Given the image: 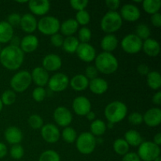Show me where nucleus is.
I'll return each instance as SVG.
<instances>
[{
  "instance_id": "obj_17",
  "label": "nucleus",
  "mask_w": 161,
  "mask_h": 161,
  "mask_svg": "<svg viewBox=\"0 0 161 161\" xmlns=\"http://www.w3.org/2000/svg\"><path fill=\"white\" fill-rule=\"evenodd\" d=\"M42 64V68L47 72H56L61 69L62 65V60L59 55L50 53L44 57Z\"/></svg>"
},
{
  "instance_id": "obj_58",
  "label": "nucleus",
  "mask_w": 161,
  "mask_h": 161,
  "mask_svg": "<svg viewBox=\"0 0 161 161\" xmlns=\"http://www.w3.org/2000/svg\"><path fill=\"white\" fill-rule=\"evenodd\" d=\"M3 102H2L1 99H0V112H1V111H2V109H3Z\"/></svg>"
},
{
  "instance_id": "obj_61",
  "label": "nucleus",
  "mask_w": 161,
  "mask_h": 161,
  "mask_svg": "<svg viewBox=\"0 0 161 161\" xmlns=\"http://www.w3.org/2000/svg\"><path fill=\"white\" fill-rule=\"evenodd\" d=\"M0 52H1V47H0Z\"/></svg>"
},
{
  "instance_id": "obj_43",
  "label": "nucleus",
  "mask_w": 161,
  "mask_h": 161,
  "mask_svg": "<svg viewBox=\"0 0 161 161\" xmlns=\"http://www.w3.org/2000/svg\"><path fill=\"white\" fill-rule=\"evenodd\" d=\"M47 96V91L43 87L37 86L32 91V98L37 102H42Z\"/></svg>"
},
{
  "instance_id": "obj_47",
  "label": "nucleus",
  "mask_w": 161,
  "mask_h": 161,
  "mask_svg": "<svg viewBox=\"0 0 161 161\" xmlns=\"http://www.w3.org/2000/svg\"><path fill=\"white\" fill-rule=\"evenodd\" d=\"M97 75H98V71L96 69L95 66L90 65L86 67V70H85L84 75L88 79V80H94V79L97 78Z\"/></svg>"
},
{
  "instance_id": "obj_51",
  "label": "nucleus",
  "mask_w": 161,
  "mask_h": 161,
  "mask_svg": "<svg viewBox=\"0 0 161 161\" xmlns=\"http://www.w3.org/2000/svg\"><path fill=\"white\" fill-rule=\"evenodd\" d=\"M122 161H142L141 159L135 153H127L124 156Z\"/></svg>"
},
{
  "instance_id": "obj_1",
  "label": "nucleus",
  "mask_w": 161,
  "mask_h": 161,
  "mask_svg": "<svg viewBox=\"0 0 161 161\" xmlns=\"http://www.w3.org/2000/svg\"><path fill=\"white\" fill-rule=\"evenodd\" d=\"M25 60V53L19 47L9 45L0 52V62L4 68L15 71L20 68Z\"/></svg>"
},
{
  "instance_id": "obj_49",
  "label": "nucleus",
  "mask_w": 161,
  "mask_h": 161,
  "mask_svg": "<svg viewBox=\"0 0 161 161\" xmlns=\"http://www.w3.org/2000/svg\"><path fill=\"white\" fill-rule=\"evenodd\" d=\"M105 5L110 9L109 11H116V9L120 6L119 0H106Z\"/></svg>"
},
{
  "instance_id": "obj_42",
  "label": "nucleus",
  "mask_w": 161,
  "mask_h": 161,
  "mask_svg": "<svg viewBox=\"0 0 161 161\" xmlns=\"http://www.w3.org/2000/svg\"><path fill=\"white\" fill-rule=\"evenodd\" d=\"M25 150L23 146L20 144L14 145L10 149V156L14 160H20L24 157Z\"/></svg>"
},
{
  "instance_id": "obj_37",
  "label": "nucleus",
  "mask_w": 161,
  "mask_h": 161,
  "mask_svg": "<svg viewBox=\"0 0 161 161\" xmlns=\"http://www.w3.org/2000/svg\"><path fill=\"white\" fill-rule=\"evenodd\" d=\"M3 105H11L16 102L17 99V95L16 93L12 90H7V91H4L2 94V97H0Z\"/></svg>"
},
{
  "instance_id": "obj_59",
  "label": "nucleus",
  "mask_w": 161,
  "mask_h": 161,
  "mask_svg": "<svg viewBox=\"0 0 161 161\" xmlns=\"http://www.w3.org/2000/svg\"><path fill=\"white\" fill-rule=\"evenodd\" d=\"M113 124H111V123H108V126H107V127H113Z\"/></svg>"
},
{
  "instance_id": "obj_41",
  "label": "nucleus",
  "mask_w": 161,
  "mask_h": 161,
  "mask_svg": "<svg viewBox=\"0 0 161 161\" xmlns=\"http://www.w3.org/2000/svg\"><path fill=\"white\" fill-rule=\"evenodd\" d=\"M28 122L30 127L35 130L41 129L43 126V119L39 115L37 114H33L30 116Z\"/></svg>"
},
{
  "instance_id": "obj_3",
  "label": "nucleus",
  "mask_w": 161,
  "mask_h": 161,
  "mask_svg": "<svg viewBox=\"0 0 161 161\" xmlns=\"http://www.w3.org/2000/svg\"><path fill=\"white\" fill-rule=\"evenodd\" d=\"M127 114V107L120 101H114L106 105L105 116L108 123L117 124L121 122Z\"/></svg>"
},
{
  "instance_id": "obj_48",
  "label": "nucleus",
  "mask_w": 161,
  "mask_h": 161,
  "mask_svg": "<svg viewBox=\"0 0 161 161\" xmlns=\"http://www.w3.org/2000/svg\"><path fill=\"white\" fill-rule=\"evenodd\" d=\"M63 42H64V37H63L62 35L59 34V33L53 35L50 37V42L55 47H62Z\"/></svg>"
},
{
  "instance_id": "obj_60",
  "label": "nucleus",
  "mask_w": 161,
  "mask_h": 161,
  "mask_svg": "<svg viewBox=\"0 0 161 161\" xmlns=\"http://www.w3.org/2000/svg\"><path fill=\"white\" fill-rule=\"evenodd\" d=\"M154 161H161V160H160V157H159L158 158H157V159H156V160H154Z\"/></svg>"
},
{
  "instance_id": "obj_24",
  "label": "nucleus",
  "mask_w": 161,
  "mask_h": 161,
  "mask_svg": "<svg viewBox=\"0 0 161 161\" xmlns=\"http://www.w3.org/2000/svg\"><path fill=\"white\" fill-rule=\"evenodd\" d=\"M90 80L84 75V74H78L69 80V85L75 91H83L87 89Z\"/></svg>"
},
{
  "instance_id": "obj_14",
  "label": "nucleus",
  "mask_w": 161,
  "mask_h": 161,
  "mask_svg": "<svg viewBox=\"0 0 161 161\" xmlns=\"http://www.w3.org/2000/svg\"><path fill=\"white\" fill-rule=\"evenodd\" d=\"M72 108L78 116H86V115L91 111V103L87 97L79 96L74 99L72 102Z\"/></svg>"
},
{
  "instance_id": "obj_39",
  "label": "nucleus",
  "mask_w": 161,
  "mask_h": 161,
  "mask_svg": "<svg viewBox=\"0 0 161 161\" xmlns=\"http://www.w3.org/2000/svg\"><path fill=\"white\" fill-rule=\"evenodd\" d=\"M78 40L80 41V43H88L91 40V36H92V32L91 29L87 27L84 26L82 27L80 30H78Z\"/></svg>"
},
{
  "instance_id": "obj_46",
  "label": "nucleus",
  "mask_w": 161,
  "mask_h": 161,
  "mask_svg": "<svg viewBox=\"0 0 161 161\" xmlns=\"http://www.w3.org/2000/svg\"><path fill=\"white\" fill-rule=\"evenodd\" d=\"M20 20H21V16L17 13H13V14H9L7 17V22L13 28L20 26Z\"/></svg>"
},
{
  "instance_id": "obj_7",
  "label": "nucleus",
  "mask_w": 161,
  "mask_h": 161,
  "mask_svg": "<svg viewBox=\"0 0 161 161\" xmlns=\"http://www.w3.org/2000/svg\"><path fill=\"white\" fill-rule=\"evenodd\" d=\"M138 156L142 161H154L160 157V148L153 142H143L138 146Z\"/></svg>"
},
{
  "instance_id": "obj_38",
  "label": "nucleus",
  "mask_w": 161,
  "mask_h": 161,
  "mask_svg": "<svg viewBox=\"0 0 161 161\" xmlns=\"http://www.w3.org/2000/svg\"><path fill=\"white\" fill-rule=\"evenodd\" d=\"M39 161H61V157L56 151L49 149L42 153Z\"/></svg>"
},
{
  "instance_id": "obj_2",
  "label": "nucleus",
  "mask_w": 161,
  "mask_h": 161,
  "mask_svg": "<svg viewBox=\"0 0 161 161\" xmlns=\"http://www.w3.org/2000/svg\"><path fill=\"white\" fill-rule=\"evenodd\" d=\"M95 61V67L98 72L110 75L117 71L119 68L118 60L112 53L102 52L97 55L94 59Z\"/></svg>"
},
{
  "instance_id": "obj_53",
  "label": "nucleus",
  "mask_w": 161,
  "mask_h": 161,
  "mask_svg": "<svg viewBox=\"0 0 161 161\" xmlns=\"http://www.w3.org/2000/svg\"><path fill=\"white\" fill-rule=\"evenodd\" d=\"M153 103L156 105H161V92L160 91H157L153 96Z\"/></svg>"
},
{
  "instance_id": "obj_15",
  "label": "nucleus",
  "mask_w": 161,
  "mask_h": 161,
  "mask_svg": "<svg viewBox=\"0 0 161 161\" xmlns=\"http://www.w3.org/2000/svg\"><path fill=\"white\" fill-rule=\"evenodd\" d=\"M75 53L78 58L84 62H91L97 56L94 47L89 43H80Z\"/></svg>"
},
{
  "instance_id": "obj_9",
  "label": "nucleus",
  "mask_w": 161,
  "mask_h": 161,
  "mask_svg": "<svg viewBox=\"0 0 161 161\" xmlns=\"http://www.w3.org/2000/svg\"><path fill=\"white\" fill-rule=\"evenodd\" d=\"M142 41L136 35L129 34L123 38L120 45L124 52L130 54H135L142 50Z\"/></svg>"
},
{
  "instance_id": "obj_8",
  "label": "nucleus",
  "mask_w": 161,
  "mask_h": 161,
  "mask_svg": "<svg viewBox=\"0 0 161 161\" xmlns=\"http://www.w3.org/2000/svg\"><path fill=\"white\" fill-rule=\"evenodd\" d=\"M31 83V73L28 71H20L12 77L10 86L15 93H21L26 91Z\"/></svg>"
},
{
  "instance_id": "obj_35",
  "label": "nucleus",
  "mask_w": 161,
  "mask_h": 161,
  "mask_svg": "<svg viewBox=\"0 0 161 161\" xmlns=\"http://www.w3.org/2000/svg\"><path fill=\"white\" fill-rule=\"evenodd\" d=\"M61 137L65 142L71 144V143L75 142L78 136H77L76 130L75 129L71 127H64V130H62Z\"/></svg>"
},
{
  "instance_id": "obj_20",
  "label": "nucleus",
  "mask_w": 161,
  "mask_h": 161,
  "mask_svg": "<svg viewBox=\"0 0 161 161\" xmlns=\"http://www.w3.org/2000/svg\"><path fill=\"white\" fill-rule=\"evenodd\" d=\"M31 81L37 85L38 86L43 87L48 83L50 75L48 72L45 70L42 67H36L32 70L31 73Z\"/></svg>"
},
{
  "instance_id": "obj_54",
  "label": "nucleus",
  "mask_w": 161,
  "mask_h": 161,
  "mask_svg": "<svg viewBox=\"0 0 161 161\" xmlns=\"http://www.w3.org/2000/svg\"><path fill=\"white\" fill-rule=\"evenodd\" d=\"M7 147L6 145L3 142H0V159L6 157L7 154Z\"/></svg>"
},
{
  "instance_id": "obj_16",
  "label": "nucleus",
  "mask_w": 161,
  "mask_h": 161,
  "mask_svg": "<svg viewBox=\"0 0 161 161\" xmlns=\"http://www.w3.org/2000/svg\"><path fill=\"white\" fill-rule=\"evenodd\" d=\"M28 9L35 15L44 16L50 11V3L48 0H31L28 3Z\"/></svg>"
},
{
  "instance_id": "obj_28",
  "label": "nucleus",
  "mask_w": 161,
  "mask_h": 161,
  "mask_svg": "<svg viewBox=\"0 0 161 161\" xmlns=\"http://www.w3.org/2000/svg\"><path fill=\"white\" fill-rule=\"evenodd\" d=\"M14 36V28L7 21L0 22V43L10 42Z\"/></svg>"
},
{
  "instance_id": "obj_34",
  "label": "nucleus",
  "mask_w": 161,
  "mask_h": 161,
  "mask_svg": "<svg viewBox=\"0 0 161 161\" xmlns=\"http://www.w3.org/2000/svg\"><path fill=\"white\" fill-rule=\"evenodd\" d=\"M113 149L118 155L124 156L127 153H129L130 146L127 144V142L124 138H117L113 142Z\"/></svg>"
},
{
  "instance_id": "obj_19",
  "label": "nucleus",
  "mask_w": 161,
  "mask_h": 161,
  "mask_svg": "<svg viewBox=\"0 0 161 161\" xmlns=\"http://www.w3.org/2000/svg\"><path fill=\"white\" fill-rule=\"evenodd\" d=\"M39 39L34 35H27L20 39L19 47L25 53H32L37 50L39 47Z\"/></svg>"
},
{
  "instance_id": "obj_40",
  "label": "nucleus",
  "mask_w": 161,
  "mask_h": 161,
  "mask_svg": "<svg viewBox=\"0 0 161 161\" xmlns=\"http://www.w3.org/2000/svg\"><path fill=\"white\" fill-rule=\"evenodd\" d=\"M75 20L79 25H82L83 27L86 26L91 21V15L89 13L84 9V10L78 11L75 14Z\"/></svg>"
},
{
  "instance_id": "obj_29",
  "label": "nucleus",
  "mask_w": 161,
  "mask_h": 161,
  "mask_svg": "<svg viewBox=\"0 0 161 161\" xmlns=\"http://www.w3.org/2000/svg\"><path fill=\"white\" fill-rule=\"evenodd\" d=\"M124 140L130 146L137 147L143 142V138L141 134L136 130H129L124 135Z\"/></svg>"
},
{
  "instance_id": "obj_50",
  "label": "nucleus",
  "mask_w": 161,
  "mask_h": 161,
  "mask_svg": "<svg viewBox=\"0 0 161 161\" xmlns=\"http://www.w3.org/2000/svg\"><path fill=\"white\" fill-rule=\"evenodd\" d=\"M151 23L156 28H160L161 26V14L160 13H157L153 14L151 17Z\"/></svg>"
},
{
  "instance_id": "obj_11",
  "label": "nucleus",
  "mask_w": 161,
  "mask_h": 161,
  "mask_svg": "<svg viewBox=\"0 0 161 161\" xmlns=\"http://www.w3.org/2000/svg\"><path fill=\"white\" fill-rule=\"evenodd\" d=\"M53 119L58 126L67 127L72 123V114L66 107L59 106L53 112Z\"/></svg>"
},
{
  "instance_id": "obj_10",
  "label": "nucleus",
  "mask_w": 161,
  "mask_h": 161,
  "mask_svg": "<svg viewBox=\"0 0 161 161\" xmlns=\"http://www.w3.org/2000/svg\"><path fill=\"white\" fill-rule=\"evenodd\" d=\"M48 86L53 92H61L68 88L69 85V79L67 75L62 72H58L50 77Z\"/></svg>"
},
{
  "instance_id": "obj_33",
  "label": "nucleus",
  "mask_w": 161,
  "mask_h": 161,
  "mask_svg": "<svg viewBox=\"0 0 161 161\" xmlns=\"http://www.w3.org/2000/svg\"><path fill=\"white\" fill-rule=\"evenodd\" d=\"M142 7L147 14H155L159 13L161 8L160 0H145L142 2Z\"/></svg>"
},
{
  "instance_id": "obj_31",
  "label": "nucleus",
  "mask_w": 161,
  "mask_h": 161,
  "mask_svg": "<svg viewBox=\"0 0 161 161\" xmlns=\"http://www.w3.org/2000/svg\"><path fill=\"white\" fill-rule=\"evenodd\" d=\"M80 43V41L75 36L66 37L65 39H64V42H63V50L69 53H74L76 52Z\"/></svg>"
},
{
  "instance_id": "obj_4",
  "label": "nucleus",
  "mask_w": 161,
  "mask_h": 161,
  "mask_svg": "<svg viewBox=\"0 0 161 161\" xmlns=\"http://www.w3.org/2000/svg\"><path fill=\"white\" fill-rule=\"evenodd\" d=\"M123 20L117 11H108L101 20V28L107 34H113L122 27Z\"/></svg>"
},
{
  "instance_id": "obj_25",
  "label": "nucleus",
  "mask_w": 161,
  "mask_h": 161,
  "mask_svg": "<svg viewBox=\"0 0 161 161\" xmlns=\"http://www.w3.org/2000/svg\"><path fill=\"white\" fill-rule=\"evenodd\" d=\"M142 50L149 57H157L160 52V45L157 40L149 38L143 42Z\"/></svg>"
},
{
  "instance_id": "obj_13",
  "label": "nucleus",
  "mask_w": 161,
  "mask_h": 161,
  "mask_svg": "<svg viewBox=\"0 0 161 161\" xmlns=\"http://www.w3.org/2000/svg\"><path fill=\"white\" fill-rule=\"evenodd\" d=\"M122 20H127L129 22L137 21L141 17V12L138 6L134 4H124L121 7L120 13H119Z\"/></svg>"
},
{
  "instance_id": "obj_23",
  "label": "nucleus",
  "mask_w": 161,
  "mask_h": 161,
  "mask_svg": "<svg viewBox=\"0 0 161 161\" xmlns=\"http://www.w3.org/2000/svg\"><path fill=\"white\" fill-rule=\"evenodd\" d=\"M88 88L92 93L95 94H103L108 91V84L104 79L97 77L94 80H90Z\"/></svg>"
},
{
  "instance_id": "obj_5",
  "label": "nucleus",
  "mask_w": 161,
  "mask_h": 161,
  "mask_svg": "<svg viewBox=\"0 0 161 161\" xmlns=\"http://www.w3.org/2000/svg\"><path fill=\"white\" fill-rule=\"evenodd\" d=\"M96 145L97 140L91 132H83L80 134L75 140L77 150L84 155L92 153L95 149Z\"/></svg>"
},
{
  "instance_id": "obj_44",
  "label": "nucleus",
  "mask_w": 161,
  "mask_h": 161,
  "mask_svg": "<svg viewBox=\"0 0 161 161\" xmlns=\"http://www.w3.org/2000/svg\"><path fill=\"white\" fill-rule=\"evenodd\" d=\"M88 3H89L88 0H71L70 6H72V9L78 12V11L84 10Z\"/></svg>"
},
{
  "instance_id": "obj_45",
  "label": "nucleus",
  "mask_w": 161,
  "mask_h": 161,
  "mask_svg": "<svg viewBox=\"0 0 161 161\" xmlns=\"http://www.w3.org/2000/svg\"><path fill=\"white\" fill-rule=\"evenodd\" d=\"M128 122L132 125H140L143 122V116L138 112H133L128 116Z\"/></svg>"
},
{
  "instance_id": "obj_12",
  "label": "nucleus",
  "mask_w": 161,
  "mask_h": 161,
  "mask_svg": "<svg viewBox=\"0 0 161 161\" xmlns=\"http://www.w3.org/2000/svg\"><path fill=\"white\" fill-rule=\"evenodd\" d=\"M41 136L48 143H55L60 139L61 132L56 125L47 124L41 128Z\"/></svg>"
},
{
  "instance_id": "obj_55",
  "label": "nucleus",
  "mask_w": 161,
  "mask_h": 161,
  "mask_svg": "<svg viewBox=\"0 0 161 161\" xmlns=\"http://www.w3.org/2000/svg\"><path fill=\"white\" fill-rule=\"evenodd\" d=\"M10 45L14 46V47H19L20 43V39L18 36H13L12 39L10 40Z\"/></svg>"
},
{
  "instance_id": "obj_52",
  "label": "nucleus",
  "mask_w": 161,
  "mask_h": 161,
  "mask_svg": "<svg viewBox=\"0 0 161 161\" xmlns=\"http://www.w3.org/2000/svg\"><path fill=\"white\" fill-rule=\"evenodd\" d=\"M138 73L142 75H147L149 73V67L146 64H141L138 66V69H137Z\"/></svg>"
},
{
  "instance_id": "obj_21",
  "label": "nucleus",
  "mask_w": 161,
  "mask_h": 161,
  "mask_svg": "<svg viewBox=\"0 0 161 161\" xmlns=\"http://www.w3.org/2000/svg\"><path fill=\"white\" fill-rule=\"evenodd\" d=\"M38 21L35 16L31 14H25L21 16L20 27L25 32L31 35L37 29Z\"/></svg>"
},
{
  "instance_id": "obj_30",
  "label": "nucleus",
  "mask_w": 161,
  "mask_h": 161,
  "mask_svg": "<svg viewBox=\"0 0 161 161\" xmlns=\"http://www.w3.org/2000/svg\"><path fill=\"white\" fill-rule=\"evenodd\" d=\"M146 81L149 88L153 91H158L161 86V76L160 72L157 71L149 72V73L146 75Z\"/></svg>"
},
{
  "instance_id": "obj_27",
  "label": "nucleus",
  "mask_w": 161,
  "mask_h": 161,
  "mask_svg": "<svg viewBox=\"0 0 161 161\" xmlns=\"http://www.w3.org/2000/svg\"><path fill=\"white\" fill-rule=\"evenodd\" d=\"M62 35L65 36L66 37L69 36H73L76 31L79 30V25L75 19L69 18L68 20H64L60 27Z\"/></svg>"
},
{
  "instance_id": "obj_56",
  "label": "nucleus",
  "mask_w": 161,
  "mask_h": 161,
  "mask_svg": "<svg viewBox=\"0 0 161 161\" xmlns=\"http://www.w3.org/2000/svg\"><path fill=\"white\" fill-rule=\"evenodd\" d=\"M153 143H155L157 146H160L161 145V134L160 132H158V133L157 134V135H155V136L153 137Z\"/></svg>"
},
{
  "instance_id": "obj_6",
  "label": "nucleus",
  "mask_w": 161,
  "mask_h": 161,
  "mask_svg": "<svg viewBox=\"0 0 161 161\" xmlns=\"http://www.w3.org/2000/svg\"><path fill=\"white\" fill-rule=\"evenodd\" d=\"M61 23L57 17L53 16L42 17L38 21L37 29L45 36H53L60 31Z\"/></svg>"
},
{
  "instance_id": "obj_57",
  "label": "nucleus",
  "mask_w": 161,
  "mask_h": 161,
  "mask_svg": "<svg viewBox=\"0 0 161 161\" xmlns=\"http://www.w3.org/2000/svg\"><path fill=\"white\" fill-rule=\"evenodd\" d=\"M86 119H88V120L91 121V122H92V121H94V119H95L96 115H95V113H94V112L91 111L86 115Z\"/></svg>"
},
{
  "instance_id": "obj_22",
  "label": "nucleus",
  "mask_w": 161,
  "mask_h": 161,
  "mask_svg": "<svg viewBox=\"0 0 161 161\" xmlns=\"http://www.w3.org/2000/svg\"><path fill=\"white\" fill-rule=\"evenodd\" d=\"M4 136L6 142L13 146L20 144L23 139V134H22L21 130L14 126H11L6 129L4 132Z\"/></svg>"
},
{
  "instance_id": "obj_26",
  "label": "nucleus",
  "mask_w": 161,
  "mask_h": 161,
  "mask_svg": "<svg viewBox=\"0 0 161 161\" xmlns=\"http://www.w3.org/2000/svg\"><path fill=\"white\" fill-rule=\"evenodd\" d=\"M118 47V39L116 36L113 34H107L102 38L101 41V47L103 52L112 53Z\"/></svg>"
},
{
  "instance_id": "obj_18",
  "label": "nucleus",
  "mask_w": 161,
  "mask_h": 161,
  "mask_svg": "<svg viewBox=\"0 0 161 161\" xmlns=\"http://www.w3.org/2000/svg\"><path fill=\"white\" fill-rule=\"evenodd\" d=\"M143 122L149 127H156L161 123V110L159 108H152L143 115Z\"/></svg>"
},
{
  "instance_id": "obj_32",
  "label": "nucleus",
  "mask_w": 161,
  "mask_h": 161,
  "mask_svg": "<svg viewBox=\"0 0 161 161\" xmlns=\"http://www.w3.org/2000/svg\"><path fill=\"white\" fill-rule=\"evenodd\" d=\"M91 133L95 136H102L105 133L107 125L102 119H94L91 124Z\"/></svg>"
},
{
  "instance_id": "obj_36",
  "label": "nucleus",
  "mask_w": 161,
  "mask_h": 161,
  "mask_svg": "<svg viewBox=\"0 0 161 161\" xmlns=\"http://www.w3.org/2000/svg\"><path fill=\"white\" fill-rule=\"evenodd\" d=\"M135 35L142 41L146 40V39H149L151 36L150 28L146 24H140L137 26L136 30H135Z\"/></svg>"
}]
</instances>
